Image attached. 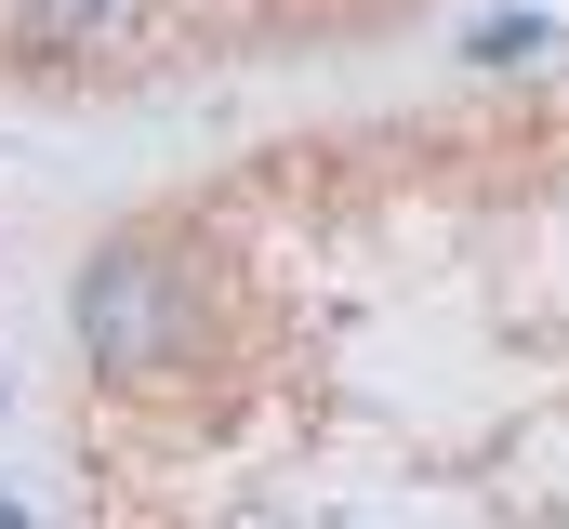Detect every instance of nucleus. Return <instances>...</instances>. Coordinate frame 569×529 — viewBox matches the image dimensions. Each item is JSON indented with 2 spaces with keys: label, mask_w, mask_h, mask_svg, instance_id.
Instances as JSON below:
<instances>
[{
  "label": "nucleus",
  "mask_w": 569,
  "mask_h": 529,
  "mask_svg": "<svg viewBox=\"0 0 569 529\" xmlns=\"http://www.w3.org/2000/svg\"><path fill=\"white\" fill-rule=\"evenodd\" d=\"M67 318H80V345H93L107 371H172V358H186V291H172V264L133 252V239L80 264Z\"/></svg>",
  "instance_id": "nucleus-1"
},
{
  "label": "nucleus",
  "mask_w": 569,
  "mask_h": 529,
  "mask_svg": "<svg viewBox=\"0 0 569 529\" xmlns=\"http://www.w3.org/2000/svg\"><path fill=\"white\" fill-rule=\"evenodd\" d=\"M107 27H133V0H0V40H13L27 67H67V53H93Z\"/></svg>",
  "instance_id": "nucleus-2"
},
{
  "label": "nucleus",
  "mask_w": 569,
  "mask_h": 529,
  "mask_svg": "<svg viewBox=\"0 0 569 529\" xmlns=\"http://www.w3.org/2000/svg\"><path fill=\"white\" fill-rule=\"evenodd\" d=\"M530 53H557L543 13H490V27H477V67H530Z\"/></svg>",
  "instance_id": "nucleus-3"
}]
</instances>
